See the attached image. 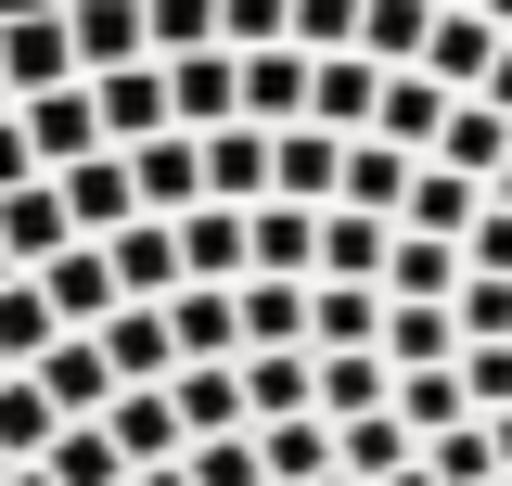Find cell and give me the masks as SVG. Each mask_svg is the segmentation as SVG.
Returning <instances> with one entry per match:
<instances>
[{"label":"cell","instance_id":"obj_20","mask_svg":"<svg viewBox=\"0 0 512 486\" xmlns=\"http://www.w3.org/2000/svg\"><path fill=\"white\" fill-rule=\"evenodd\" d=\"M423 167H448V180H474V192H487V180L512 167V128L487 116V103H448V128H436V154H423Z\"/></svg>","mask_w":512,"mask_h":486},{"label":"cell","instance_id":"obj_29","mask_svg":"<svg viewBox=\"0 0 512 486\" xmlns=\"http://www.w3.org/2000/svg\"><path fill=\"white\" fill-rule=\"evenodd\" d=\"M384 218H346V205H333V218H320V282H359V295H384Z\"/></svg>","mask_w":512,"mask_h":486},{"label":"cell","instance_id":"obj_30","mask_svg":"<svg viewBox=\"0 0 512 486\" xmlns=\"http://www.w3.org/2000/svg\"><path fill=\"white\" fill-rule=\"evenodd\" d=\"M52 346H64L52 295H39V282H0V371H39Z\"/></svg>","mask_w":512,"mask_h":486},{"label":"cell","instance_id":"obj_39","mask_svg":"<svg viewBox=\"0 0 512 486\" xmlns=\"http://www.w3.org/2000/svg\"><path fill=\"white\" fill-rule=\"evenodd\" d=\"M295 52H308V64L359 52V0H295Z\"/></svg>","mask_w":512,"mask_h":486},{"label":"cell","instance_id":"obj_42","mask_svg":"<svg viewBox=\"0 0 512 486\" xmlns=\"http://www.w3.org/2000/svg\"><path fill=\"white\" fill-rule=\"evenodd\" d=\"M461 269H474V282H512V205H487V218L461 231Z\"/></svg>","mask_w":512,"mask_h":486},{"label":"cell","instance_id":"obj_24","mask_svg":"<svg viewBox=\"0 0 512 486\" xmlns=\"http://www.w3.org/2000/svg\"><path fill=\"white\" fill-rule=\"evenodd\" d=\"M244 243H256V282H320V218L308 205H256Z\"/></svg>","mask_w":512,"mask_h":486},{"label":"cell","instance_id":"obj_31","mask_svg":"<svg viewBox=\"0 0 512 486\" xmlns=\"http://www.w3.org/2000/svg\"><path fill=\"white\" fill-rule=\"evenodd\" d=\"M52 397H39V384H26V371H13V384H0V461H13V474H39V461H52Z\"/></svg>","mask_w":512,"mask_h":486},{"label":"cell","instance_id":"obj_37","mask_svg":"<svg viewBox=\"0 0 512 486\" xmlns=\"http://www.w3.org/2000/svg\"><path fill=\"white\" fill-rule=\"evenodd\" d=\"M141 26H154V64L218 52V0H141Z\"/></svg>","mask_w":512,"mask_h":486},{"label":"cell","instance_id":"obj_53","mask_svg":"<svg viewBox=\"0 0 512 486\" xmlns=\"http://www.w3.org/2000/svg\"><path fill=\"white\" fill-rule=\"evenodd\" d=\"M0 486H13V461H0Z\"/></svg>","mask_w":512,"mask_h":486},{"label":"cell","instance_id":"obj_11","mask_svg":"<svg viewBox=\"0 0 512 486\" xmlns=\"http://www.w3.org/2000/svg\"><path fill=\"white\" fill-rule=\"evenodd\" d=\"M410 180H423L410 154H384V141H346V167H333V205H346V218H384V231H397V218H410Z\"/></svg>","mask_w":512,"mask_h":486},{"label":"cell","instance_id":"obj_15","mask_svg":"<svg viewBox=\"0 0 512 486\" xmlns=\"http://www.w3.org/2000/svg\"><path fill=\"white\" fill-rule=\"evenodd\" d=\"M167 346H180V371H231V359H244L231 295H218V282H180V295H167Z\"/></svg>","mask_w":512,"mask_h":486},{"label":"cell","instance_id":"obj_14","mask_svg":"<svg viewBox=\"0 0 512 486\" xmlns=\"http://www.w3.org/2000/svg\"><path fill=\"white\" fill-rule=\"evenodd\" d=\"M64 231H77V243H116L128 231V218H141V205H128V154H90V167H64Z\"/></svg>","mask_w":512,"mask_h":486},{"label":"cell","instance_id":"obj_55","mask_svg":"<svg viewBox=\"0 0 512 486\" xmlns=\"http://www.w3.org/2000/svg\"><path fill=\"white\" fill-rule=\"evenodd\" d=\"M500 486H512V474H500Z\"/></svg>","mask_w":512,"mask_h":486},{"label":"cell","instance_id":"obj_8","mask_svg":"<svg viewBox=\"0 0 512 486\" xmlns=\"http://www.w3.org/2000/svg\"><path fill=\"white\" fill-rule=\"evenodd\" d=\"M103 269H116V307H167L180 295V231H167V218H128V231L103 243Z\"/></svg>","mask_w":512,"mask_h":486},{"label":"cell","instance_id":"obj_3","mask_svg":"<svg viewBox=\"0 0 512 486\" xmlns=\"http://www.w3.org/2000/svg\"><path fill=\"white\" fill-rule=\"evenodd\" d=\"M128 205L180 231L192 205H205V141H180V128H167V141H128Z\"/></svg>","mask_w":512,"mask_h":486},{"label":"cell","instance_id":"obj_28","mask_svg":"<svg viewBox=\"0 0 512 486\" xmlns=\"http://www.w3.org/2000/svg\"><path fill=\"white\" fill-rule=\"evenodd\" d=\"M244 371V359H231ZM231 371H167V410H180V435L205 448V435H244V384Z\"/></svg>","mask_w":512,"mask_h":486},{"label":"cell","instance_id":"obj_54","mask_svg":"<svg viewBox=\"0 0 512 486\" xmlns=\"http://www.w3.org/2000/svg\"><path fill=\"white\" fill-rule=\"evenodd\" d=\"M0 384H13V371H0Z\"/></svg>","mask_w":512,"mask_h":486},{"label":"cell","instance_id":"obj_21","mask_svg":"<svg viewBox=\"0 0 512 486\" xmlns=\"http://www.w3.org/2000/svg\"><path fill=\"white\" fill-rule=\"evenodd\" d=\"M436 128H448V90H436V77H384V103H372V141H384V154H410V167H423V154H436Z\"/></svg>","mask_w":512,"mask_h":486},{"label":"cell","instance_id":"obj_40","mask_svg":"<svg viewBox=\"0 0 512 486\" xmlns=\"http://www.w3.org/2000/svg\"><path fill=\"white\" fill-rule=\"evenodd\" d=\"M461 410H474V423L512 410V346H461Z\"/></svg>","mask_w":512,"mask_h":486},{"label":"cell","instance_id":"obj_48","mask_svg":"<svg viewBox=\"0 0 512 486\" xmlns=\"http://www.w3.org/2000/svg\"><path fill=\"white\" fill-rule=\"evenodd\" d=\"M487 205H512V167H500V180H487Z\"/></svg>","mask_w":512,"mask_h":486},{"label":"cell","instance_id":"obj_50","mask_svg":"<svg viewBox=\"0 0 512 486\" xmlns=\"http://www.w3.org/2000/svg\"><path fill=\"white\" fill-rule=\"evenodd\" d=\"M13 486H52V474H13Z\"/></svg>","mask_w":512,"mask_h":486},{"label":"cell","instance_id":"obj_26","mask_svg":"<svg viewBox=\"0 0 512 486\" xmlns=\"http://www.w3.org/2000/svg\"><path fill=\"white\" fill-rule=\"evenodd\" d=\"M423 39H436V0H359V64L410 77V64H423Z\"/></svg>","mask_w":512,"mask_h":486},{"label":"cell","instance_id":"obj_16","mask_svg":"<svg viewBox=\"0 0 512 486\" xmlns=\"http://www.w3.org/2000/svg\"><path fill=\"white\" fill-rule=\"evenodd\" d=\"M39 295H52L64 333H103V320H116V269H103V243H64L52 269H39Z\"/></svg>","mask_w":512,"mask_h":486},{"label":"cell","instance_id":"obj_6","mask_svg":"<svg viewBox=\"0 0 512 486\" xmlns=\"http://www.w3.org/2000/svg\"><path fill=\"white\" fill-rule=\"evenodd\" d=\"M231 384H244V435H269V423H320V371H308V346H269V359H244Z\"/></svg>","mask_w":512,"mask_h":486},{"label":"cell","instance_id":"obj_51","mask_svg":"<svg viewBox=\"0 0 512 486\" xmlns=\"http://www.w3.org/2000/svg\"><path fill=\"white\" fill-rule=\"evenodd\" d=\"M0 282H13V256H0Z\"/></svg>","mask_w":512,"mask_h":486},{"label":"cell","instance_id":"obj_33","mask_svg":"<svg viewBox=\"0 0 512 486\" xmlns=\"http://www.w3.org/2000/svg\"><path fill=\"white\" fill-rule=\"evenodd\" d=\"M256 474H269V486H320V474H333V423H269V435H256Z\"/></svg>","mask_w":512,"mask_h":486},{"label":"cell","instance_id":"obj_38","mask_svg":"<svg viewBox=\"0 0 512 486\" xmlns=\"http://www.w3.org/2000/svg\"><path fill=\"white\" fill-rule=\"evenodd\" d=\"M423 486H500V448H487V423H461L423 448Z\"/></svg>","mask_w":512,"mask_h":486},{"label":"cell","instance_id":"obj_32","mask_svg":"<svg viewBox=\"0 0 512 486\" xmlns=\"http://www.w3.org/2000/svg\"><path fill=\"white\" fill-rule=\"evenodd\" d=\"M474 218H487V192H474V180H448V167H423V180H410V218H397V231H436V243H461Z\"/></svg>","mask_w":512,"mask_h":486},{"label":"cell","instance_id":"obj_9","mask_svg":"<svg viewBox=\"0 0 512 486\" xmlns=\"http://www.w3.org/2000/svg\"><path fill=\"white\" fill-rule=\"evenodd\" d=\"M231 77H244V116L231 128H308V52H231Z\"/></svg>","mask_w":512,"mask_h":486},{"label":"cell","instance_id":"obj_44","mask_svg":"<svg viewBox=\"0 0 512 486\" xmlns=\"http://www.w3.org/2000/svg\"><path fill=\"white\" fill-rule=\"evenodd\" d=\"M474 103H487V116H500V128H512V52H500V64H487V90H474Z\"/></svg>","mask_w":512,"mask_h":486},{"label":"cell","instance_id":"obj_36","mask_svg":"<svg viewBox=\"0 0 512 486\" xmlns=\"http://www.w3.org/2000/svg\"><path fill=\"white\" fill-rule=\"evenodd\" d=\"M218 52H295V0H218Z\"/></svg>","mask_w":512,"mask_h":486},{"label":"cell","instance_id":"obj_5","mask_svg":"<svg viewBox=\"0 0 512 486\" xmlns=\"http://www.w3.org/2000/svg\"><path fill=\"white\" fill-rule=\"evenodd\" d=\"M64 39H77V77H128V64H154L141 0H64Z\"/></svg>","mask_w":512,"mask_h":486},{"label":"cell","instance_id":"obj_25","mask_svg":"<svg viewBox=\"0 0 512 486\" xmlns=\"http://www.w3.org/2000/svg\"><path fill=\"white\" fill-rule=\"evenodd\" d=\"M410 461H423V448H410V423H397V410H372V423H333V474H346V486H397Z\"/></svg>","mask_w":512,"mask_h":486},{"label":"cell","instance_id":"obj_45","mask_svg":"<svg viewBox=\"0 0 512 486\" xmlns=\"http://www.w3.org/2000/svg\"><path fill=\"white\" fill-rule=\"evenodd\" d=\"M487 448H500V474H512V410H500V423H487Z\"/></svg>","mask_w":512,"mask_h":486},{"label":"cell","instance_id":"obj_12","mask_svg":"<svg viewBox=\"0 0 512 486\" xmlns=\"http://www.w3.org/2000/svg\"><path fill=\"white\" fill-rule=\"evenodd\" d=\"M103 435H116V461H128V474H167V461L192 448V435H180V410H167V384H128L116 410H103Z\"/></svg>","mask_w":512,"mask_h":486},{"label":"cell","instance_id":"obj_2","mask_svg":"<svg viewBox=\"0 0 512 486\" xmlns=\"http://www.w3.org/2000/svg\"><path fill=\"white\" fill-rule=\"evenodd\" d=\"M13 128H26L39 180H64V167H90V154H116V141H103V103H90V77H77V90H39V103H13Z\"/></svg>","mask_w":512,"mask_h":486},{"label":"cell","instance_id":"obj_13","mask_svg":"<svg viewBox=\"0 0 512 486\" xmlns=\"http://www.w3.org/2000/svg\"><path fill=\"white\" fill-rule=\"evenodd\" d=\"M64 243H77V231H64V192H52V180L0 192V256H13V282H39V269H52Z\"/></svg>","mask_w":512,"mask_h":486},{"label":"cell","instance_id":"obj_27","mask_svg":"<svg viewBox=\"0 0 512 486\" xmlns=\"http://www.w3.org/2000/svg\"><path fill=\"white\" fill-rule=\"evenodd\" d=\"M90 103H103V141H167V77L154 64H128V77H90Z\"/></svg>","mask_w":512,"mask_h":486},{"label":"cell","instance_id":"obj_19","mask_svg":"<svg viewBox=\"0 0 512 486\" xmlns=\"http://www.w3.org/2000/svg\"><path fill=\"white\" fill-rule=\"evenodd\" d=\"M90 346H103V371H116V397H128V384H167V371H180V346H167V307H116Z\"/></svg>","mask_w":512,"mask_h":486},{"label":"cell","instance_id":"obj_43","mask_svg":"<svg viewBox=\"0 0 512 486\" xmlns=\"http://www.w3.org/2000/svg\"><path fill=\"white\" fill-rule=\"evenodd\" d=\"M26 180H39V154H26V128L0 116V192H26Z\"/></svg>","mask_w":512,"mask_h":486},{"label":"cell","instance_id":"obj_7","mask_svg":"<svg viewBox=\"0 0 512 486\" xmlns=\"http://www.w3.org/2000/svg\"><path fill=\"white\" fill-rule=\"evenodd\" d=\"M512 39L500 26H487V13H436V39H423V64H410V77H436L448 103H474V90H487V64H500Z\"/></svg>","mask_w":512,"mask_h":486},{"label":"cell","instance_id":"obj_22","mask_svg":"<svg viewBox=\"0 0 512 486\" xmlns=\"http://www.w3.org/2000/svg\"><path fill=\"white\" fill-rule=\"evenodd\" d=\"M205 205H231V218L269 205V128H218L205 141Z\"/></svg>","mask_w":512,"mask_h":486},{"label":"cell","instance_id":"obj_46","mask_svg":"<svg viewBox=\"0 0 512 486\" xmlns=\"http://www.w3.org/2000/svg\"><path fill=\"white\" fill-rule=\"evenodd\" d=\"M474 13H487V26H500V39H512V0H474Z\"/></svg>","mask_w":512,"mask_h":486},{"label":"cell","instance_id":"obj_47","mask_svg":"<svg viewBox=\"0 0 512 486\" xmlns=\"http://www.w3.org/2000/svg\"><path fill=\"white\" fill-rule=\"evenodd\" d=\"M128 486H192V474H180V461H167V474H128Z\"/></svg>","mask_w":512,"mask_h":486},{"label":"cell","instance_id":"obj_35","mask_svg":"<svg viewBox=\"0 0 512 486\" xmlns=\"http://www.w3.org/2000/svg\"><path fill=\"white\" fill-rule=\"evenodd\" d=\"M39 474H52V486H128V461H116V435H103V423H64Z\"/></svg>","mask_w":512,"mask_h":486},{"label":"cell","instance_id":"obj_52","mask_svg":"<svg viewBox=\"0 0 512 486\" xmlns=\"http://www.w3.org/2000/svg\"><path fill=\"white\" fill-rule=\"evenodd\" d=\"M0 116H13V90H0Z\"/></svg>","mask_w":512,"mask_h":486},{"label":"cell","instance_id":"obj_18","mask_svg":"<svg viewBox=\"0 0 512 486\" xmlns=\"http://www.w3.org/2000/svg\"><path fill=\"white\" fill-rule=\"evenodd\" d=\"M384 371H397V384H410V371H461V320H448V307H397L384 295V346H372Z\"/></svg>","mask_w":512,"mask_h":486},{"label":"cell","instance_id":"obj_41","mask_svg":"<svg viewBox=\"0 0 512 486\" xmlns=\"http://www.w3.org/2000/svg\"><path fill=\"white\" fill-rule=\"evenodd\" d=\"M180 474L192 486H269L256 474V435H205V448H180Z\"/></svg>","mask_w":512,"mask_h":486},{"label":"cell","instance_id":"obj_1","mask_svg":"<svg viewBox=\"0 0 512 486\" xmlns=\"http://www.w3.org/2000/svg\"><path fill=\"white\" fill-rule=\"evenodd\" d=\"M0 90H13V103H39V90H77L64 0H13V13H0Z\"/></svg>","mask_w":512,"mask_h":486},{"label":"cell","instance_id":"obj_10","mask_svg":"<svg viewBox=\"0 0 512 486\" xmlns=\"http://www.w3.org/2000/svg\"><path fill=\"white\" fill-rule=\"evenodd\" d=\"M26 384L52 397V423H103V410H116V371H103V346H90V333H64Z\"/></svg>","mask_w":512,"mask_h":486},{"label":"cell","instance_id":"obj_17","mask_svg":"<svg viewBox=\"0 0 512 486\" xmlns=\"http://www.w3.org/2000/svg\"><path fill=\"white\" fill-rule=\"evenodd\" d=\"M180 282H218V295H231V282H256V243H244V218H231V205H192V218H180Z\"/></svg>","mask_w":512,"mask_h":486},{"label":"cell","instance_id":"obj_23","mask_svg":"<svg viewBox=\"0 0 512 486\" xmlns=\"http://www.w3.org/2000/svg\"><path fill=\"white\" fill-rule=\"evenodd\" d=\"M231 333H244V359L308 346V282H231Z\"/></svg>","mask_w":512,"mask_h":486},{"label":"cell","instance_id":"obj_34","mask_svg":"<svg viewBox=\"0 0 512 486\" xmlns=\"http://www.w3.org/2000/svg\"><path fill=\"white\" fill-rule=\"evenodd\" d=\"M397 423H410V448L461 435V423H474V410H461V371H410V384H397Z\"/></svg>","mask_w":512,"mask_h":486},{"label":"cell","instance_id":"obj_4","mask_svg":"<svg viewBox=\"0 0 512 486\" xmlns=\"http://www.w3.org/2000/svg\"><path fill=\"white\" fill-rule=\"evenodd\" d=\"M154 77H167V128H180V141H218V128L244 116L231 52H180V64H154Z\"/></svg>","mask_w":512,"mask_h":486},{"label":"cell","instance_id":"obj_49","mask_svg":"<svg viewBox=\"0 0 512 486\" xmlns=\"http://www.w3.org/2000/svg\"><path fill=\"white\" fill-rule=\"evenodd\" d=\"M436 13H474V0H436Z\"/></svg>","mask_w":512,"mask_h":486}]
</instances>
